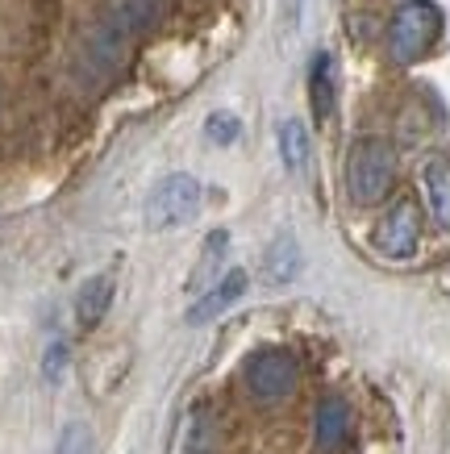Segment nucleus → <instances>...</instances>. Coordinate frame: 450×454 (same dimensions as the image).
<instances>
[{
    "mask_svg": "<svg viewBox=\"0 0 450 454\" xmlns=\"http://www.w3.org/2000/svg\"><path fill=\"white\" fill-rule=\"evenodd\" d=\"M442 38V9L434 0H400L392 21H388V55L396 63H417L434 51V42Z\"/></svg>",
    "mask_w": 450,
    "mask_h": 454,
    "instance_id": "nucleus-1",
    "label": "nucleus"
},
{
    "mask_svg": "<svg viewBox=\"0 0 450 454\" xmlns=\"http://www.w3.org/2000/svg\"><path fill=\"white\" fill-rule=\"evenodd\" d=\"M396 179V151L383 138H359L346 159V196L355 205H380L392 192Z\"/></svg>",
    "mask_w": 450,
    "mask_h": 454,
    "instance_id": "nucleus-2",
    "label": "nucleus"
},
{
    "mask_svg": "<svg viewBox=\"0 0 450 454\" xmlns=\"http://www.w3.org/2000/svg\"><path fill=\"white\" fill-rule=\"evenodd\" d=\"M242 384L255 400H284L296 392L300 384V363L288 350L272 346V350H255V355L242 363Z\"/></svg>",
    "mask_w": 450,
    "mask_h": 454,
    "instance_id": "nucleus-3",
    "label": "nucleus"
},
{
    "mask_svg": "<svg viewBox=\"0 0 450 454\" xmlns=\"http://www.w3.org/2000/svg\"><path fill=\"white\" fill-rule=\"evenodd\" d=\"M201 179L184 176H167L146 200V225L150 230H176V225H188L196 213H201Z\"/></svg>",
    "mask_w": 450,
    "mask_h": 454,
    "instance_id": "nucleus-4",
    "label": "nucleus"
},
{
    "mask_svg": "<svg viewBox=\"0 0 450 454\" xmlns=\"http://www.w3.org/2000/svg\"><path fill=\"white\" fill-rule=\"evenodd\" d=\"M371 242H375V250H380L383 259H409L413 250H417V242H422V208H417V200L400 196L380 217Z\"/></svg>",
    "mask_w": 450,
    "mask_h": 454,
    "instance_id": "nucleus-5",
    "label": "nucleus"
},
{
    "mask_svg": "<svg viewBox=\"0 0 450 454\" xmlns=\"http://www.w3.org/2000/svg\"><path fill=\"white\" fill-rule=\"evenodd\" d=\"M242 292H246V271H238V267H233V271H225L213 288L201 292V301L188 304L184 321H188V325H205V321H213V317L225 313L230 304L242 301Z\"/></svg>",
    "mask_w": 450,
    "mask_h": 454,
    "instance_id": "nucleus-6",
    "label": "nucleus"
},
{
    "mask_svg": "<svg viewBox=\"0 0 450 454\" xmlns=\"http://www.w3.org/2000/svg\"><path fill=\"white\" fill-rule=\"evenodd\" d=\"M313 438H317V450L321 454H334L346 446V438H351V404L342 396H326L317 404Z\"/></svg>",
    "mask_w": 450,
    "mask_h": 454,
    "instance_id": "nucleus-7",
    "label": "nucleus"
},
{
    "mask_svg": "<svg viewBox=\"0 0 450 454\" xmlns=\"http://www.w3.org/2000/svg\"><path fill=\"white\" fill-rule=\"evenodd\" d=\"M422 184H425V200H430V213H434V221L450 234V159H446V154L425 159Z\"/></svg>",
    "mask_w": 450,
    "mask_h": 454,
    "instance_id": "nucleus-8",
    "label": "nucleus"
},
{
    "mask_svg": "<svg viewBox=\"0 0 450 454\" xmlns=\"http://www.w3.org/2000/svg\"><path fill=\"white\" fill-rule=\"evenodd\" d=\"M225 250H230V234H225V230H213V234L205 238V247H201V262L192 267L188 292H205L225 276Z\"/></svg>",
    "mask_w": 450,
    "mask_h": 454,
    "instance_id": "nucleus-9",
    "label": "nucleus"
},
{
    "mask_svg": "<svg viewBox=\"0 0 450 454\" xmlns=\"http://www.w3.org/2000/svg\"><path fill=\"white\" fill-rule=\"evenodd\" d=\"M334 100H338V80H334V55H313V67H309V105H313L317 121H329L334 113Z\"/></svg>",
    "mask_w": 450,
    "mask_h": 454,
    "instance_id": "nucleus-10",
    "label": "nucleus"
},
{
    "mask_svg": "<svg viewBox=\"0 0 450 454\" xmlns=\"http://www.w3.org/2000/svg\"><path fill=\"white\" fill-rule=\"evenodd\" d=\"M109 304H113V276L88 279V284L80 288V296H75V321H80L83 330H92V325L105 321Z\"/></svg>",
    "mask_w": 450,
    "mask_h": 454,
    "instance_id": "nucleus-11",
    "label": "nucleus"
},
{
    "mask_svg": "<svg viewBox=\"0 0 450 454\" xmlns=\"http://www.w3.org/2000/svg\"><path fill=\"white\" fill-rule=\"evenodd\" d=\"M280 159H284L288 171H304V163H309V129H304V121L300 117H288V121H280Z\"/></svg>",
    "mask_w": 450,
    "mask_h": 454,
    "instance_id": "nucleus-12",
    "label": "nucleus"
},
{
    "mask_svg": "<svg viewBox=\"0 0 450 454\" xmlns=\"http://www.w3.org/2000/svg\"><path fill=\"white\" fill-rule=\"evenodd\" d=\"M263 267H267V279H272V284H288V279L300 271V247H296V238H292V234H280V238H275Z\"/></svg>",
    "mask_w": 450,
    "mask_h": 454,
    "instance_id": "nucleus-13",
    "label": "nucleus"
},
{
    "mask_svg": "<svg viewBox=\"0 0 450 454\" xmlns=\"http://www.w3.org/2000/svg\"><path fill=\"white\" fill-rule=\"evenodd\" d=\"M96 442H92V429L83 426V421H67L63 434H59V446L55 454H92Z\"/></svg>",
    "mask_w": 450,
    "mask_h": 454,
    "instance_id": "nucleus-14",
    "label": "nucleus"
},
{
    "mask_svg": "<svg viewBox=\"0 0 450 454\" xmlns=\"http://www.w3.org/2000/svg\"><path fill=\"white\" fill-rule=\"evenodd\" d=\"M205 134H209V142H217V146H230V142L242 138V121H238L233 113H209Z\"/></svg>",
    "mask_w": 450,
    "mask_h": 454,
    "instance_id": "nucleus-15",
    "label": "nucleus"
},
{
    "mask_svg": "<svg viewBox=\"0 0 450 454\" xmlns=\"http://www.w3.org/2000/svg\"><path fill=\"white\" fill-rule=\"evenodd\" d=\"M63 363H67V346L55 342L51 346V355H46V380H55V375L63 372Z\"/></svg>",
    "mask_w": 450,
    "mask_h": 454,
    "instance_id": "nucleus-16",
    "label": "nucleus"
}]
</instances>
